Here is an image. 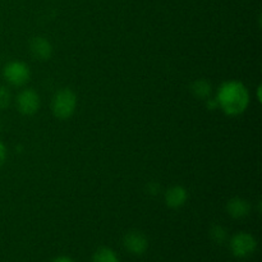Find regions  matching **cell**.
Here are the masks:
<instances>
[{
    "instance_id": "1",
    "label": "cell",
    "mask_w": 262,
    "mask_h": 262,
    "mask_svg": "<svg viewBox=\"0 0 262 262\" xmlns=\"http://www.w3.org/2000/svg\"><path fill=\"white\" fill-rule=\"evenodd\" d=\"M217 107L227 115H241L250 105V92L239 81H227L219 87L216 94Z\"/></svg>"
},
{
    "instance_id": "2",
    "label": "cell",
    "mask_w": 262,
    "mask_h": 262,
    "mask_svg": "<svg viewBox=\"0 0 262 262\" xmlns=\"http://www.w3.org/2000/svg\"><path fill=\"white\" fill-rule=\"evenodd\" d=\"M77 107V96L72 90L61 89L54 95L51 110L58 119H68L74 114Z\"/></svg>"
},
{
    "instance_id": "3",
    "label": "cell",
    "mask_w": 262,
    "mask_h": 262,
    "mask_svg": "<svg viewBox=\"0 0 262 262\" xmlns=\"http://www.w3.org/2000/svg\"><path fill=\"white\" fill-rule=\"evenodd\" d=\"M256 248H257V241L250 233H238L230 241V250L235 257H250L255 253Z\"/></svg>"
},
{
    "instance_id": "4",
    "label": "cell",
    "mask_w": 262,
    "mask_h": 262,
    "mask_svg": "<svg viewBox=\"0 0 262 262\" xmlns=\"http://www.w3.org/2000/svg\"><path fill=\"white\" fill-rule=\"evenodd\" d=\"M5 81L12 86H23L30 81L31 72L26 63L22 61H9L3 69Z\"/></svg>"
},
{
    "instance_id": "5",
    "label": "cell",
    "mask_w": 262,
    "mask_h": 262,
    "mask_svg": "<svg viewBox=\"0 0 262 262\" xmlns=\"http://www.w3.org/2000/svg\"><path fill=\"white\" fill-rule=\"evenodd\" d=\"M18 112L23 115H33L40 109V96L32 89L23 90L17 97Z\"/></svg>"
},
{
    "instance_id": "6",
    "label": "cell",
    "mask_w": 262,
    "mask_h": 262,
    "mask_svg": "<svg viewBox=\"0 0 262 262\" xmlns=\"http://www.w3.org/2000/svg\"><path fill=\"white\" fill-rule=\"evenodd\" d=\"M124 247L128 252L133 255H142L148 247V241L146 235L141 232H130L124 237Z\"/></svg>"
},
{
    "instance_id": "7",
    "label": "cell",
    "mask_w": 262,
    "mask_h": 262,
    "mask_svg": "<svg viewBox=\"0 0 262 262\" xmlns=\"http://www.w3.org/2000/svg\"><path fill=\"white\" fill-rule=\"evenodd\" d=\"M30 51L33 58L37 60H49L53 54V46L45 37L36 36L30 41Z\"/></svg>"
},
{
    "instance_id": "8",
    "label": "cell",
    "mask_w": 262,
    "mask_h": 262,
    "mask_svg": "<svg viewBox=\"0 0 262 262\" xmlns=\"http://www.w3.org/2000/svg\"><path fill=\"white\" fill-rule=\"evenodd\" d=\"M188 194L186 188L181 186H174L165 192V202L171 209H179L186 204Z\"/></svg>"
},
{
    "instance_id": "9",
    "label": "cell",
    "mask_w": 262,
    "mask_h": 262,
    "mask_svg": "<svg viewBox=\"0 0 262 262\" xmlns=\"http://www.w3.org/2000/svg\"><path fill=\"white\" fill-rule=\"evenodd\" d=\"M251 206L246 200L239 199V197H235L228 201L227 204V211L234 219H242L246 217L250 214Z\"/></svg>"
},
{
    "instance_id": "10",
    "label": "cell",
    "mask_w": 262,
    "mask_h": 262,
    "mask_svg": "<svg viewBox=\"0 0 262 262\" xmlns=\"http://www.w3.org/2000/svg\"><path fill=\"white\" fill-rule=\"evenodd\" d=\"M191 91L197 99L207 100L210 95H211V84L207 81H205V79H197V81L192 83Z\"/></svg>"
},
{
    "instance_id": "11",
    "label": "cell",
    "mask_w": 262,
    "mask_h": 262,
    "mask_svg": "<svg viewBox=\"0 0 262 262\" xmlns=\"http://www.w3.org/2000/svg\"><path fill=\"white\" fill-rule=\"evenodd\" d=\"M92 262H119L117 253L107 247H101L95 252Z\"/></svg>"
},
{
    "instance_id": "12",
    "label": "cell",
    "mask_w": 262,
    "mask_h": 262,
    "mask_svg": "<svg viewBox=\"0 0 262 262\" xmlns=\"http://www.w3.org/2000/svg\"><path fill=\"white\" fill-rule=\"evenodd\" d=\"M210 233H211V238L216 243H223L225 242V239H227V235H228L227 230H225L223 227H219V225L212 228Z\"/></svg>"
},
{
    "instance_id": "13",
    "label": "cell",
    "mask_w": 262,
    "mask_h": 262,
    "mask_svg": "<svg viewBox=\"0 0 262 262\" xmlns=\"http://www.w3.org/2000/svg\"><path fill=\"white\" fill-rule=\"evenodd\" d=\"M10 100L12 97H10V92L8 91L7 87H0V110L9 106Z\"/></svg>"
},
{
    "instance_id": "14",
    "label": "cell",
    "mask_w": 262,
    "mask_h": 262,
    "mask_svg": "<svg viewBox=\"0 0 262 262\" xmlns=\"http://www.w3.org/2000/svg\"><path fill=\"white\" fill-rule=\"evenodd\" d=\"M5 159H7V148H5L4 143L0 142V166L4 164Z\"/></svg>"
},
{
    "instance_id": "15",
    "label": "cell",
    "mask_w": 262,
    "mask_h": 262,
    "mask_svg": "<svg viewBox=\"0 0 262 262\" xmlns=\"http://www.w3.org/2000/svg\"><path fill=\"white\" fill-rule=\"evenodd\" d=\"M53 262H74L71 257H67V256H59V257L54 258Z\"/></svg>"
}]
</instances>
